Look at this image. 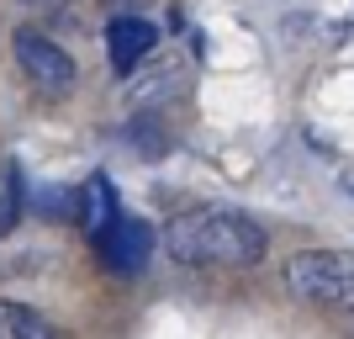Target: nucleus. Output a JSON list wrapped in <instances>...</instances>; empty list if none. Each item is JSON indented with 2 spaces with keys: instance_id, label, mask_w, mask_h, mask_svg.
I'll use <instances>...</instances> for the list:
<instances>
[{
  "instance_id": "obj_9",
  "label": "nucleus",
  "mask_w": 354,
  "mask_h": 339,
  "mask_svg": "<svg viewBox=\"0 0 354 339\" xmlns=\"http://www.w3.org/2000/svg\"><path fill=\"white\" fill-rule=\"evenodd\" d=\"M339 186H344V191L354 196V170H344V175H339Z\"/></svg>"
},
{
  "instance_id": "obj_1",
  "label": "nucleus",
  "mask_w": 354,
  "mask_h": 339,
  "mask_svg": "<svg viewBox=\"0 0 354 339\" xmlns=\"http://www.w3.org/2000/svg\"><path fill=\"white\" fill-rule=\"evenodd\" d=\"M164 250L180 266L243 270L270 254V234H265V223H254L238 207H185V212H175L164 223Z\"/></svg>"
},
{
  "instance_id": "obj_10",
  "label": "nucleus",
  "mask_w": 354,
  "mask_h": 339,
  "mask_svg": "<svg viewBox=\"0 0 354 339\" xmlns=\"http://www.w3.org/2000/svg\"><path fill=\"white\" fill-rule=\"evenodd\" d=\"M349 329H354V313H349Z\"/></svg>"
},
{
  "instance_id": "obj_2",
  "label": "nucleus",
  "mask_w": 354,
  "mask_h": 339,
  "mask_svg": "<svg viewBox=\"0 0 354 339\" xmlns=\"http://www.w3.org/2000/svg\"><path fill=\"white\" fill-rule=\"evenodd\" d=\"M286 297L301 308H328V313H354V254L349 250H296L281 266Z\"/></svg>"
},
{
  "instance_id": "obj_5",
  "label": "nucleus",
  "mask_w": 354,
  "mask_h": 339,
  "mask_svg": "<svg viewBox=\"0 0 354 339\" xmlns=\"http://www.w3.org/2000/svg\"><path fill=\"white\" fill-rule=\"evenodd\" d=\"M153 43H159V32L143 16H117L106 27V53H111V69L117 74H138V64L153 53Z\"/></svg>"
},
{
  "instance_id": "obj_8",
  "label": "nucleus",
  "mask_w": 354,
  "mask_h": 339,
  "mask_svg": "<svg viewBox=\"0 0 354 339\" xmlns=\"http://www.w3.org/2000/svg\"><path fill=\"white\" fill-rule=\"evenodd\" d=\"M16 339H59V334H53V329H48L43 318L27 308V318H21V329H16Z\"/></svg>"
},
{
  "instance_id": "obj_3",
  "label": "nucleus",
  "mask_w": 354,
  "mask_h": 339,
  "mask_svg": "<svg viewBox=\"0 0 354 339\" xmlns=\"http://www.w3.org/2000/svg\"><path fill=\"white\" fill-rule=\"evenodd\" d=\"M90 238H95V250H101V260L111 270H143L148 244H153L148 223L127 218V212L117 207V196H111L106 180L90 186Z\"/></svg>"
},
{
  "instance_id": "obj_7",
  "label": "nucleus",
  "mask_w": 354,
  "mask_h": 339,
  "mask_svg": "<svg viewBox=\"0 0 354 339\" xmlns=\"http://www.w3.org/2000/svg\"><path fill=\"white\" fill-rule=\"evenodd\" d=\"M21 318H27V308H16V302H0V339H16Z\"/></svg>"
},
{
  "instance_id": "obj_4",
  "label": "nucleus",
  "mask_w": 354,
  "mask_h": 339,
  "mask_svg": "<svg viewBox=\"0 0 354 339\" xmlns=\"http://www.w3.org/2000/svg\"><path fill=\"white\" fill-rule=\"evenodd\" d=\"M11 53H16V69L27 74L43 96H64V90H74V80H80L69 48L53 43V37L37 32V27H21V32H16V37H11Z\"/></svg>"
},
{
  "instance_id": "obj_6",
  "label": "nucleus",
  "mask_w": 354,
  "mask_h": 339,
  "mask_svg": "<svg viewBox=\"0 0 354 339\" xmlns=\"http://www.w3.org/2000/svg\"><path fill=\"white\" fill-rule=\"evenodd\" d=\"M21 218V175H16V164H6V175H0V234L16 228Z\"/></svg>"
}]
</instances>
